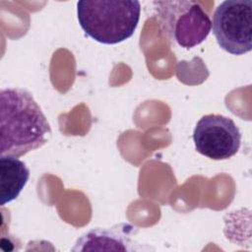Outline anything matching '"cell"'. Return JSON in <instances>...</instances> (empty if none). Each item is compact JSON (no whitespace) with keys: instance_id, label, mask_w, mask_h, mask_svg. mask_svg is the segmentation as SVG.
<instances>
[{"instance_id":"3957f363","label":"cell","mask_w":252,"mask_h":252,"mask_svg":"<svg viewBox=\"0 0 252 252\" xmlns=\"http://www.w3.org/2000/svg\"><path fill=\"white\" fill-rule=\"evenodd\" d=\"M157 18L169 39L182 48H192L209 35L212 22L195 1L169 0L153 2Z\"/></svg>"},{"instance_id":"5b68a950","label":"cell","mask_w":252,"mask_h":252,"mask_svg":"<svg viewBox=\"0 0 252 252\" xmlns=\"http://www.w3.org/2000/svg\"><path fill=\"white\" fill-rule=\"evenodd\" d=\"M195 148L201 155L215 160L234 156L241 144V133L234 121L220 114L200 118L193 132Z\"/></svg>"},{"instance_id":"8992f818","label":"cell","mask_w":252,"mask_h":252,"mask_svg":"<svg viewBox=\"0 0 252 252\" xmlns=\"http://www.w3.org/2000/svg\"><path fill=\"white\" fill-rule=\"evenodd\" d=\"M137 231L129 223H118L111 227H96L81 235L73 251H136L142 249L133 240Z\"/></svg>"},{"instance_id":"277c9868","label":"cell","mask_w":252,"mask_h":252,"mask_svg":"<svg viewBox=\"0 0 252 252\" xmlns=\"http://www.w3.org/2000/svg\"><path fill=\"white\" fill-rule=\"evenodd\" d=\"M213 33L218 44L233 55L252 49V0H226L215 10Z\"/></svg>"},{"instance_id":"52a82bcc","label":"cell","mask_w":252,"mask_h":252,"mask_svg":"<svg viewBox=\"0 0 252 252\" xmlns=\"http://www.w3.org/2000/svg\"><path fill=\"white\" fill-rule=\"evenodd\" d=\"M30 178V170L26 163L16 157L0 158V204L16 200Z\"/></svg>"},{"instance_id":"6da1fadb","label":"cell","mask_w":252,"mask_h":252,"mask_svg":"<svg viewBox=\"0 0 252 252\" xmlns=\"http://www.w3.org/2000/svg\"><path fill=\"white\" fill-rule=\"evenodd\" d=\"M51 128L32 94L20 88L0 91V154L21 157L47 143Z\"/></svg>"},{"instance_id":"7a4b0ae2","label":"cell","mask_w":252,"mask_h":252,"mask_svg":"<svg viewBox=\"0 0 252 252\" xmlns=\"http://www.w3.org/2000/svg\"><path fill=\"white\" fill-rule=\"evenodd\" d=\"M141 3L136 0H81L77 17L85 33L102 44L130 38L139 24Z\"/></svg>"}]
</instances>
